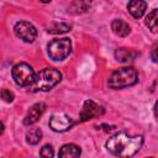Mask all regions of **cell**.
<instances>
[{
  "label": "cell",
  "mask_w": 158,
  "mask_h": 158,
  "mask_svg": "<svg viewBox=\"0 0 158 158\" xmlns=\"http://www.w3.org/2000/svg\"><path fill=\"white\" fill-rule=\"evenodd\" d=\"M14 31H15V35L20 40H22L23 42H27V43H32L37 37L36 27L28 21H19V22H16L15 27H14Z\"/></svg>",
  "instance_id": "8992f818"
},
{
  "label": "cell",
  "mask_w": 158,
  "mask_h": 158,
  "mask_svg": "<svg viewBox=\"0 0 158 158\" xmlns=\"http://www.w3.org/2000/svg\"><path fill=\"white\" fill-rule=\"evenodd\" d=\"M147 158H154V157H147Z\"/></svg>",
  "instance_id": "7402d4cb"
},
{
  "label": "cell",
  "mask_w": 158,
  "mask_h": 158,
  "mask_svg": "<svg viewBox=\"0 0 158 158\" xmlns=\"http://www.w3.org/2000/svg\"><path fill=\"white\" fill-rule=\"evenodd\" d=\"M4 131H5V126H4V123L0 121V135H2Z\"/></svg>",
  "instance_id": "44dd1931"
},
{
  "label": "cell",
  "mask_w": 158,
  "mask_h": 158,
  "mask_svg": "<svg viewBox=\"0 0 158 158\" xmlns=\"http://www.w3.org/2000/svg\"><path fill=\"white\" fill-rule=\"evenodd\" d=\"M81 154V149L79 146L74 143L63 144L58 152V158H79Z\"/></svg>",
  "instance_id": "30bf717a"
},
{
  "label": "cell",
  "mask_w": 158,
  "mask_h": 158,
  "mask_svg": "<svg viewBox=\"0 0 158 158\" xmlns=\"http://www.w3.org/2000/svg\"><path fill=\"white\" fill-rule=\"evenodd\" d=\"M115 57L118 62L121 63H128V62H133L137 57H138V52L131 49V48H125L121 47L118 49H116L115 52Z\"/></svg>",
  "instance_id": "7c38bea8"
},
{
  "label": "cell",
  "mask_w": 158,
  "mask_h": 158,
  "mask_svg": "<svg viewBox=\"0 0 158 158\" xmlns=\"http://www.w3.org/2000/svg\"><path fill=\"white\" fill-rule=\"evenodd\" d=\"M46 107L47 106H46L44 102H36V104H33L30 107V110L27 111V114H26V116L23 118V125L30 126V125L36 123L40 120V117L43 115V112L46 111Z\"/></svg>",
  "instance_id": "9c48e42d"
},
{
  "label": "cell",
  "mask_w": 158,
  "mask_h": 158,
  "mask_svg": "<svg viewBox=\"0 0 158 158\" xmlns=\"http://www.w3.org/2000/svg\"><path fill=\"white\" fill-rule=\"evenodd\" d=\"M156 51H157V46L153 47V51H152V59L153 62H157V56H156Z\"/></svg>",
  "instance_id": "ffe728a7"
},
{
  "label": "cell",
  "mask_w": 158,
  "mask_h": 158,
  "mask_svg": "<svg viewBox=\"0 0 158 158\" xmlns=\"http://www.w3.org/2000/svg\"><path fill=\"white\" fill-rule=\"evenodd\" d=\"M72 25L67 22H53L47 27V32L52 35H62L70 31Z\"/></svg>",
  "instance_id": "5bb4252c"
},
{
  "label": "cell",
  "mask_w": 158,
  "mask_h": 158,
  "mask_svg": "<svg viewBox=\"0 0 158 158\" xmlns=\"http://www.w3.org/2000/svg\"><path fill=\"white\" fill-rule=\"evenodd\" d=\"M143 137L131 136L126 131H118L106 141V149L118 158H132L142 147Z\"/></svg>",
  "instance_id": "6da1fadb"
},
{
  "label": "cell",
  "mask_w": 158,
  "mask_h": 158,
  "mask_svg": "<svg viewBox=\"0 0 158 158\" xmlns=\"http://www.w3.org/2000/svg\"><path fill=\"white\" fill-rule=\"evenodd\" d=\"M146 7H147V4L146 1H141V0H132L128 2L127 5V9L130 11V14L135 17V19H139L143 16L144 11H146Z\"/></svg>",
  "instance_id": "4fadbf2b"
},
{
  "label": "cell",
  "mask_w": 158,
  "mask_h": 158,
  "mask_svg": "<svg viewBox=\"0 0 158 158\" xmlns=\"http://www.w3.org/2000/svg\"><path fill=\"white\" fill-rule=\"evenodd\" d=\"M62 79V74L59 70L54 68H43L40 70L31 84L32 91H48L53 86H56Z\"/></svg>",
  "instance_id": "3957f363"
},
{
  "label": "cell",
  "mask_w": 158,
  "mask_h": 158,
  "mask_svg": "<svg viewBox=\"0 0 158 158\" xmlns=\"http://www.w3.org/2000/svg\"><path fill=\"white\" fill-rule=\"evenodd\" d=\"M42 139V130L38 128V127H35V128H31L27 131L26 133V142L28 144H37Z\"/></svg>",
  "instance_id": "9a60e30c"
},
{
  "label": "cell",
  "mask_w": 158,
  "mask_h": 158,
  "mask_svg": "<svg viewBox=\"0 0 158 158\" xmlns=\"http://www.w3.org/2000/svg\"><path fill=\"white\" fill-rule=\"evenodd\" d=\"M75 121L65 114H56L49 118V127L54 132H64L74 126Z\"/></svg>",
  "instance_id": "ba28073f"
},
{
  "label": "cell",
  "mask_w": 158,
  "mask_h": 158,
  "mask_svg": "<svg viewBox=\"0 0 158 158\" xmlns=\"http://www.w3.org/2000/svg\"><path fill=\"white\" fill-rule=\"evenodd\" d=\"M12 78L17 85L27 86V85H31L33 81L35 70L28 63H25V62L17 63L12 68Z\"/></svg>",
  "instance_id": "5b68a950"
},
{
  "label": "cell",
  "mask_w": 158,
  "mask_h": 158,
  "mask_svg": "<svg viewBox=\"0 0 158 158\" xmlns=\"http://www.w3.org/2000/svg\"><path fill=\"white\" fill-rule=\"evenodd\" d=\"M138 81V73L132 67H122L116 69L107 80V85L111 89L118 90L135 85Z\"/></svg>",
  "instance_id": "7a4b0ae2"
},
{
  "label": "cell",
  "mask_w": 158,
  "mask_h": 158,
  "mask_svg": "<svg viewBox=\"0 0 158 158\" xmlns=\"http://www.w3.org/2000/svg\"><path fill=\"white\" fill-rule=\"evenodd\" d=\"M157 20H158V10L157 9H153L146 17V26L152 31V32H156L157 31Z\"/></svg>",
  "instance_id": "2e32d148"
},
{
  "label": "cell",
  "mask_w": 158,
  "mask_h": 158,
  "mask_svg": "<svg viewBox=\"0 0 158 158\" xmlns=\"http://www.w3.org/2000/svg\"><path fill=\"white\" fill-rule=\"evenodd\" d=\"M53 154H54V151L51 144H44L40 151L41 158H53Z\"/></svg>",
  "instance_id": "ac0fdd59"
},
{
  "label": "cell",
  "mask_w": 158,
  "mask_h": 158,
  "mask_svg": "<svg viewBox=\"0 0 158 158\" xmlns=\"http://www.w3.org/2000/svg\"><path fill=\"white\" fill-rule=\"evenodd\" d=\"M48 56L53 60H63L72 52V41L68 37L54 38L48 43Z\"/></svg>",
  "instance_id": "277c9868"
},
{
  "label": "cell",
  "mask_w": 158,
  "mask_h": 158,
  "mask_svg": "<svg viewBox=\"0 0 158 158\" xmlns=\"http://www.w3.org/2000/svg\"><path fill=\"white\" fill-rule=\"evenodd\" d=\"M104 112H105V109L102 106L94 102L93 100H86L83 105L81 111H80L79 121L85 122V121H89L94 117H100V116L104 115Z\"/></svg>",
  "instance_id": "52a82bcc"
},
{
  "label": "cell",
  "mask_w": 158,
  "mask_h": 158,
  "mask_svg": "<svg viewBox=\"0 0 158 158\" xmlns=\"http://www.w3.org/2000/svg\"><path fill=\"white\" fill-rule=\"evenodd\" d=\"M89 6H90V4H88V2H84V1H74L69 6V10L68 11L72 12V14H81V12H85Z\"/></svg>",
  "instance_id": "e0dca14e"
},
{
  "label": "cell",
  "mask_w": 158,
  "mask_h": 158,
  "mask_svg": "<svg viewBox=\"0 0 158 158\" xmlns=\"http://www.w3.org/2000/svg\"><path fill=\"white\" fill-rule=\"evenodd\" d=\"M0 98L5 101V102H12L14 99H15V95L11 90L9 89H1L0 90Z\"/></svg>",
  "instance_id": "d6986e66"
},
{
  "label": "cell",
  "mask_w": 158,
  "mask_h": 158,
  "mask_svg": "<svg viewBox=\"0 0 158 158\" xmlns=\"http://www.w3.org/2000/svg\"><path fill=\"white\" fill-rule=\"evenodd\" d=\"M111 30H112V32H114L116 36H118V37H126V36H128L130 32H131L130 25H128L126 21L121 20V19H115V20L111 22Z\"/></svg>",
  "instance_id": "8fae6325"
}]
</instances>
